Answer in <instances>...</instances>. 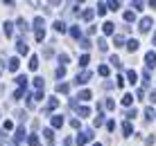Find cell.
Instances as JSON below:
<instances>
[{
    "instance_id": "cell-54",
    "label": "cell",
    "mask_w": 156,
    "mask_h": 146,
    "mask_svg": "<svg viewBox=\"0 0 156 146\" xmlns=\"http://www.w3.org/2000/svg\"><path fill=\"white\" fill-rule=\"evenodd\" d=\"M93 146H102V144H93Z\"/></svg>"
},
{
    "instance_id": "cell-22",
    "label": "cell",
    "mask_w": 156,
    "mask_h": 146,
    "mask_svg": "<svg viewBox=\"0 0 156 146\" xmlns=\"http://www.w3.org/2000/svg\"><path fill=\"white\" fill-rule=\"evenodd\" d=\"M43 135H45V139H48V142H55V133H52V128H45V131H43Z\"/></svg>"
},
{
    "instance_id": "cell-48",
    "label": "cell",
    "mask_w": 156,
    "mask_h": 146,
    "mask_svg": "<svg viewBox=\"0 0 156 146\" xmlns=\"http://www.w3.org/2000/svg\"><path fill=\"white\" fill-rule=\"evenodd\" d=\"M20 97H23V88H18V90L14 92V99H20Z\"/></svg>"
},
{
    "instance_id": "cell-44",
    "label": "cell",
    "mask_w": 156,
    "mask_h": 146,
    "mask_svg": "<svg viewBox=\"0 0 156 146\" xmlns=\"http://www.w3.org/2000/svg\"><path fill=\"white\" fill-rule=\"evenodd\" d=\"M43 38H45V32H43V29H39V32H36V41H43Z\"/></svg>"
},
{
    "instance_id": "cell-51",
    "label": "cell",
    "mask_w": 156,
    "mask_h": 146,
    "mask_svg": "<svg viewBox=\"0 0 156 146\" xmlns=\"http://www.w3.org/2000/svg\"><path fill=\"white\" fill-rule=\"evenodd\" d=\"M149 101H152V104H156V92H152V95H149Z\"/></svg>"
},
{
    "instance_id": "cell-53",
    "label": "cell",
    "mask_w": 156,
    "mask_h": 146,
    "mask_svg": "<svg viewBox=\"0 0 156 146\" xmlns=\"http://www.w3.org/2000/svg\"><path fill=\"white\" fill-rule=\"evenodd\" d=\"M154 45H156V34H154Z\"/></svg>"
},
{
    "instance_id": "cell-18",
    "label": "cell",
    "mask_w": 156,
    "mask_h": 146,
    "mask_svg": "<svg viewBox=\"0 0 156 146\" xmlns=\"http://www.w3.org/2000/svg\"><path fill=\"white\" fill-rule=\"evenodd\" d=\"M18 65H20V61H18V56H14L12 61H9V70H12V72H16V70H18Z\"/></svg>"
},
{
    "instance_id": "cell-4",
    "label": "cell",
    "mask_w": 156,
    "mask_h": 146,
    "mask_svg": "<svg viewBox=\"0 0 156 146\" xmlns=\"http://www.w3.org/2000/svg\"><path fill=\"white\" fill-rule=\"evenodd\" d=\"M145 65H147L149 70L156 68V54H154V52H147V54H145Z\"/></svg>"
},
{
    "instance_id": "cell-35",
    "label": "cell",
    "mask_w": 156,
    "mask_h": 146,
    "mask_svg": "<svg viewBox=\"0 0 156 146\" xmlns=\"http://www.w3.org/2000/svg\"><path fill=\"white\" fill-rule=\"evenodd\" d=\"M102 106H104L106 110H113V108H115V104H113V99H106V101H104V104H102Z\"/></svg>"
},
{
    "instance_id": "cell-16",
    "label": "cell",
    "mask_w": 156,
    "mask_h": 146,
    "mask_svg": "<svg viewBox=\"0 0 156 146\" xmlns=\"http://www.w3.org/2000/svg\"><path fill=\"white\" fill-rule=\"evenodd\" d=\"M93 16H95V12H93V9H86V12L82 14V18L86 20V23H90V20H93Z\"/></svg>"
},
{
    "instance_id": "cell-42",
    "label": "cell",
    "mask_w": 156,
    "mask_h": 146,
    "mask_svg": "<svg viewBox=\"0 0 156 146\" xmlns=\"http://www.w3.org/2000/svg\"><path fill=\"white\" fill-rule=\"evenodd\" d=\"M98 47H100L102 52H104V50H106V47H109V45H106V41H104V38H100V41H98Z\"/></svg>"
},
{
    "instance_id": "cell-9",
    "label": "cell",
    "mask_w": 156,
    "mask_h": 146,
    "mask_svg": "<svg viewBox=\"0 0 156 146\" xmlns=\"http://www.w3.org/2000/svg\"><path fill=\"white\" fill-rule=\"evenodd\" d=\"M113 27H115L113 23H109V20H106V23H104V25H102V32H104V34H106V36H111V34H113Z\"/></svg>"
},
{
    "instance_id": "cell-39",
    "label": "cell",
    "mask_w": 156,
    "mask_h": 146,
    "mask_svg": "<svg viewBox=\"0 0 156 146\" xmlns=\"http://www.w3.org/2000/svg\"><path fill=\"white\" fill-rule=\"evenodd\" d=\"M2 128H5V131H14V121H12V119H7V121L2 124Z\"/></svg>"
},
{
    "instance_id": "cell-13",
    "label": "cell",
    "mask_w": 156,
    "mask_h": 146,
    "mask_svg": "<svg viewBox=\"0 0 156 146\" xmlns=\"http://www.w3.org/2000/svg\"><path fill=\"white\" fill-rule=\"evenodd\" d=\"M131 133H133L131 124H129V121H125V124H122V135H125V137H129V135H131Z\"/></svg>"
},
{
    "instance_id": "cell-14",
    "label": "cell",
    "mask_w": 156,
    "mask_h": 146,
    "mask_svg": "<svg viewBox=\"0 0 156 146\" xmlns=\"http://www.w3.org/2000/svg\"><path fill=\"white\" fill-rule=\"evenodd\" d=\"M57 92L68 95V92H70V85H68V83H59V85H57Z\"/></svg>"
},
{
    "instance_id": "cell-27",
    "label": "cell",
    "mask_w": 156,
    "mask_h": 146,
    "mask_svg": "<svg viewBox=\"0 0 156 146\" xmlns=\"http://www.w3.org/2000/svg\"><path fill=\"white\" fill-rule=\"evenodd\" d=\"M59 63H61V68L68 65V63H70V56H68V54H59Z\"/></svg>"
},
{
    "instance_id": "cell-5",
    "label": "cell",
    "mask_w": 156,
    "mask_h": 146,
    "mask_svg": "<svg viewBox=\"0 0 156 146\" xmlns=\"http://www.w3.org/2000/svg\"><path fill=\"white\" fill-rule=\"evenodd\" d=\"M77 115L82 119H86V117H90V108L88 106H77Z\"/></svg>"
},
{
    "instance_id": "cell-47",
    "label": "cell",
    "mask_w": 156,
    "mask_h": 146,
    "mask_svg": "<svg viewBox=\"0 0 156 146\" xmlns=\"http://www.w3.org/2000/svg\"><path fill=\"white\" fill-rule=\"evenodd\" d=\"M118 88H125V77H122V74L118 77Z\"/></svg>"
},
{
    "instance_id": "cell-25",
    "label": "cell",
    "mask_w": 156,
    "mask_h": 146,
    "mask_svg": "<svg viewBox=\"0 0 156 146\" xmlns=\"http://www.w3.org/2000/svg\"><path fill=\"white\" fill-rule=\"evenodd\" d=\"M122 18H125V23H133L136 14H133V12H125V14H122Z\"/></svg>"
},
{
    "instance_id": "cell-50",
    "label": "cell",
    "mask_w": 156,
    "mask_h": 146,
    "mask_svg": "<svg viewBox=\"0 0 156 146\" xmlns=\"http://www.w3.org/2000/svg\"><path fill=\"white\" fill-rule=\"evenodd\" d=\"M70 128H79V119H70Z\"/></svg>"
},
{
    "instance_id": "cell-19",
    "label": "cell",
    "mask_w": 156,
    "mask_h": 146,
    "mask_svg": "<svg viewBox=\"0 0 156 146\" xmlns=\"http://www.w3.org/2000/svg\"><path fill=\"white\" fill-rule=\"evenodd\" d=\"M122 43H125V36H122V34H115V36H113V45H115V47H122Z\"/></svg>"
},
{
    "instance_id": "cell-36",
    "label": "cell",
    "mask_w": 156,
    "mask_h": 146,
    "mask_svg": "<svg viewBox=\"0 0 156 146\" xmlns=\"http://www.w3.org/2000/svg\"><path fill=\"white\" fill-rule=\"evenodd\" d=\"M79 47H82V50H88V47H90V41H88V38H82V41H79Z\"/></svg>"
},
{
    "instance_id": "cell-21",
    "label": "cell",
    "mask_w": 156,
    "mask_h": 146,
    "mask_svg": "<svg viewBox=\"0 0 156 146\" xmlns=\"http://www.w3.org/2000/svg\"><path fill=\"white\" fill-rule=\"evenodd\" d=\"M16 83H18V88L25 90V85H27V77H23V74H18V79H16Z\"/></svg>"
},
{
    "instance_id": "cell-38",
    "label": "cell",
    "mask_w": 156,
    "mask_h": 146,
    "mask_svg": "<svg viewBox=\"0 0 156 146\" xmlns=\"http://www.w3.org/2000/svg\"><path fill=\"white\" fill-rule=\"evenodd\" d=\"M109 61H111V65H115V68H120V65H122V63H120V58H118L115 54H113V56L109 58Z\"/></svg>"
},
{
    "instance_id": "cell-41",
    "label": "cell",
    "mask_w": 156,
    "mask_h": 146,
    "mask_svg": "<svg viewBox=\"0 0 156 146\" xmlns=\"http://www.w3.org/2000/svg\"><path fill=\"white\" fill-rule=\"evenodd\" d=\"M102 124H104V115H102V112H100V115L95 117V126H102Z\"/></svg>"
},
{
    "instance_id": "cell-2",
    "label": "cell",
    "mask_w": 156,
    "mask_h": 146,
    "mask_svg": "<svg viewBox=\"0 0 156 146\" xmlns=\"http://www.w3.org/2000/svg\"><path fill=\"white\" fill-rule=\"evenodd\" d=\"M152 25H154V20L149 18V16H145L140 23H138V32H140V34H145V32H149V29H152Z\"/></svg>"
},
{
    "instance_id": "cell-33",
    "label": "cell",
    "mask_w": 156,
    "mask_h": 146,
    "mask_svg": "<svg viewBox=\"0 0 156 146\" xmlns=\"http://www.w3.org/2000/svg\"><path fill=\"white\" fill-rule=\"evenodd\" d=\"M98 72L102 74V77H109V72H111V70H109V65H100V68H98Z\"/></svg>"
},
{
    "instance_id": "cell-26",
    "label": "cell",
    "mask_w": 156,
    "mask_h": 146,
    "mask_svg": "<svg viewBox=\"0 0 156 146\" xmlns=\"http://www.w3.org/2000/svg\"><path fill=\"white\" fill-rule=\"evenodd\" d=\"M32 25H34V29L39 32V29H43V25H45V20H43V18H34V23H32Z\"/></svg>"
},
{
    "instance_id": "cell-31",
    "label": "cell",
    "mask_w": 156,
    "mask_h": 146,
    "mask_svg": "<svg viewBox=\"0 0 156 146\" xmlns=\"http://www.w3.org/2000/svg\"><path fill=\"white\" fill-rule=\"evenodd\" d=\"M70 36H73V38H82V32H79V27H70Z\"/></svg>"
},
{
    "instance_id": "cell-1",
    "label": "cell",
    "mask_w": 156,
    "mask_h": 146,
    "mask_svg": "<svg viewBox=\"0 0 156 146\" xmlns=\"http://www.w3.org/2000/svg\"><path fill=\"white\" fill-rule=\"evenodd\" d=\"M90 77H93V72H90V70H82V72L75 77V83H77V85H84V83H88V81H90Z\"/></svg>"
},
{
    "instance_id": "cell-43",
    "label": "cell",
    "mask_w": 156,
    "mask_h": 146,
    "mask_svg": "<svg viewBox=\"0 0 156 146\" xmlns=\"http://www.w3.org/2000/svg\"><path fill=\"white\" fill-rule=\"evenodd\" d=\"M34 85H36V90H41V88H43V79L36 77V79H34Z\"/></svg>"
},
{
    "instance_id": "cell-7",
    "label": "cell",
    "mask_w": 156,
    "mask_h": 146,
    "mask_svg": "<svg viewBox=\"0 0 156 146\" xmlns=\"http://www.w3.org/2000/svg\"><path fill=\"white\" fill-rule=\"evenodd\" d=\"M50 124H52V128H61V126H63V117H61V115H55V117L50 119Z\"/></svg>"
},
{
    "instance_id": "cell-40",
    "label": "cell",
    "mask_w": 156,
    "mask_h": 146,
    "mask_svg": "<svg viewBox=\"0 0 156 146\" xmlns=\"http://www.w3.org/2000/svg\"><path fill=\"white\" fill-rule=\"evenodd\" d=\"M63 74H66V68H57V72H55V77H57V79H61V77H63Z\"/></svg>"
},
{
    "instance_id": "cell-23",
    "label": "cell",
    "mask_w": 156,
    "mask_h": 146,
    "mask_svg": "<svg viewBox=\"0 0 156 146\" xmlns=\"http://www.w3.org/2000/svg\"><path fill=\"white\" fill-rule=\"evenodd\" d=\"M88 63H90V56H88V54H82V56H79V65L86 68Z\"/></svg>"
},
{
    "instance_id": "cell-17",
    "label": "cell",
    "mask_w": 156,
    "mask_h": 146,
    "mask_svg": "<svg viewBox=\"0 0 156 146\" xmlns=\"http://www.w3.org/2000/svg\"><path fill=\"white\" fill-rule=\"evenodd\" d=\"M127 50H129V52H136V50H138V41H136V38L127 41Z\"/></svg>"
},
{
    "instance_id": "cell-11",
    "label": "cell",
    "mask_w": 156,
    "mask_h": 146,
    "mask_svg": "<svg viewBox=\"0 0 156 146\" xmlns=\"http://www.w3.org/2000/svg\"><path fill=\"white\" fill-rule=\"evenodd\" d=\"M16 50H18V54H27V43L18 41V43H16Z\"/></svg>"
},
{
    "instance_id": "cell-28",
    "label": "cell",
    "mask_w": 156,
    "mask_h": 146,
    "mask_svg": "<svg viewBox=\"0 0 156 146\" xmlns=\"http://www.w3.org/2000/svg\"><path fill=\"white\" fill-rule=\"evenodd\" d=\"M16 25H18V29L23 32V34H25V32H27V23H25L23 18H18V20H16Z\"/></svg>"
},
{
    "instance_id": "cell-10",
    "label": "cell",
    "mask_w": 156,
    "mask_h": 146,
    "mask_svg": "<svg viewBox=\"0 0 156 146\" xmlns=\"http://www.w3.org/2000/svg\"><path fill=\"white\" fill-rule=\"evenodd\" d=\"M77 99L79 101H88V99H93V95H90V90H82V92L77 95Z\"/></svg>"
},
{
    "instance_id": "cell-37",
    "label": "cell",
    "mask_w": 156,
    "mask_h": 146,
    "mask_svg": "<svg viewBox=\"0 0 156 146\" xmlns=\"http://www.w3.org/2000/svg\"><path fill=\"white\" fill-rule=\"evenodd\" d=\"M32 99H34V101H41V99H43V90H36V92H32Z\"/></svg>"
},
{
    "instance_id": "cell-29",
    "label": "cell",
    "mask_w": 156,
    "mask_h": 146,
    "mask_svg": "<svg viewBox=\"0 0 156 146\" xmlns=\"http://www.w3.org/2000/svg\"><path fill=\"white\" fill-rule=\"evenodd\" d=\"M120 101H122V106H131V104H133V97H131V95H125Z\"/></svg>"
},
{
    "instance_id": "cell-12",
    "label": "cell",
    "mask_w": 156,
    "mask_h": 146,
    "mask_svg": "<svg viewBox=\"0 0 156 146\" xmlns=\"http://www.w3.org/2000/svg\"><path fill=\"white\" fill-rule=\"evenodd\" d=\"M30 70H32V72L39 70V56H36V54H34V56H30Z\"/></svg>"
},
{
    "instance_id": "cell-6",
    "label": "cell",
    "mask_w": 156,
    "mask_h": 146,
    "mask_svg": "<svg viewBox=\"0 0 156 146\" xmlns=\"http://www.w3.org/2000/svg\"><path fill=\"white\" fill-rule=\"evenodd\" d=\"M23 139H25V128L18 126V128H16V133H14V142H23Z\"/></svg>"
},
{
    "instance_id": "cell-20",
    "label": "cell",
    "mask_w": 156,
    "mask_h": 146,
    "mask_svg": "<svg viewBox=\"0 0 156 146\" xmlns=\"http://www.w3.org/2000/svg\"><path fill=\"white\" fill-rule=\"evenodd\" d=\"M27 144H30V146H41V139L36 137V135H30V137H27Z\"/></svg>"
},
{
    "instance_id": "cell-52",
    "label": "cell",
    "mask_w": 156,
    "mask_h": 146,
    "mask_svg": "<svg viewBox=\"0 0 156 146\" xmlns=\"http://www.w3.org/2000/svg\"><path fill=\"white\" fill-rule=\"evenodd\" d=\"M2 70H5V61L0 58V72H2Z\"/></svg>"
},
{
    "instance_id": "cell-49",
    "label": "cell",
    "mask_w": 156,
    "mask_h": 146,
    "mask_svg": "<svg viewBox=\"0 0 156 146\" xmlns=\"http://www.w3.org/2000/svg\"><path fill=\"white\" fill-rule=\"evenodd\" d=\"M115 128V121H106V131H113Z\"/></svg>"
},
{
    "instance_id": "cell-24",
    "label": "cell",
    "mask_w": 156,
    "mask_h": 146,
    "mask_svg": "<svg viewBox=\"0 0 156 146\" xmlns=\"http://www.w3.org/2000/svg\"><path fill=\"white\" fill-rule=\"evenodd\" d=\"M106 12H109V5H106V2H100V5H98V14L104 16Z\"/></svg>"
},
{
    "instance_id": "cell-32",
    "label": "cell",
    "mask_w": 156,
    "mask_h": 146,
    "mask_svg": "<svg viewBox=\"0 0 156 146\" xmlns=\"http://www.w3.org/2000/svg\"><path fill=\"white\" fill-rule=\"evenodd\" d=\"M57 106H59V101L55 99V97H52V99H50V101H48V108H45V110H55V108H57Z\"/></svg>"
},
{
    "instance_id": "cell-34",
    "label": "cell",
    "mask_w": 156,
    "mask_h": 146,
    "mask_svg": "<svg viewBox=\"0 0 156 146\" xmlns=\"http://www.w3.org/2000/svg\"><path fill=\"white\" fill-rule=\"evenodd\" d=\"M55 29L59 32V34H63V32H66V25H63L61 20H57V23H55Z\"/></svg>"
},
{
    "instance_id": "cell-15",
    "label": "cell",
    "mask_w": 156,
    "mask_h": 146,
    "mask_svg": "<svg viewBox=\"0 0 156 146\" xmlns=\"http://www.w3.org/2000/svg\"><path fill=\"white\" fill-rule=\"evenodd\" d=\"M127 79H129V83H138V74L136 72H133V70H129V72H127Z\"/></svg>"
},
{
    "instance_id": "cell-3",
    "label": "cell",
    "mask_w": 156,
    "mask_h": 146,
    "mask_svg": "<svg viewBox=\"0 0 156 146\" xmlns=\"http://www.w3.org/2000/svg\"><path fill=\"white\" fill-rule=\"evenodd\" d=\"M93 137H95V135H93V131H90V128H88V131L79 133V137H77V144H79V146H84L86 142H90V139H93Z\"/></svg>"
},
{
    "instance_id": "cell-46",
    "label": "cell",
    "mask_w": 156,
    "mask_h": 146,
    "mask_svg": "<svg viewBox=\"0 0 156 146\" xmlns=\"http://www.w3.org/2000/svg\"><path fill=\"white\" fill-rule=\"evenodd\" d=\"M143 85H149V72H143Z\"/></svg>"
},
{
    "instance_id": "cell-30",
    "label": "cell",
    "mask_w": 156,
    "mask_h": 146,
    "mask_svg": "<svg viewBox=\"0 0 156 146\" xmlns=\"http://www.w3.org/2000/svg\"><path fill=\"white\" fill-rule=\"evenodd\" d=\"M154 117H156L154 115V108H145V119L149 121V119H154Z\"/></svg>"
},
{
    "instance_id": "cell-45",
    "label": "cell",
    "mask_w": 156,
    "mask_h": 146,
    "mask_svg": "<svg viewBox=\"0 0 156 146\" xmlns=\"http://www.w3.org/2000/svg\"><path fill=\"white\" fill-rule=\"evenodd\" d=\"M109 9H111V12H115V9H120V2H115V0H113V2H109Z\"/></svg>"
},
{
    "instance_id": "cell-8",
    "label": "cell",
    "mask_w": 156,
    "mask_h": 146,
    "mask_svg": "<svg viewBox=\"0 0 156 146\" xmlns=\"http://www.w3.org/2000/svg\"><path fill=\"white\" fill-rule=\"evenodd\" d=\"M2 27H5V36H7V38H12V36H14V23H9V20H7Z\"/></svg>"
}]
</instances>
